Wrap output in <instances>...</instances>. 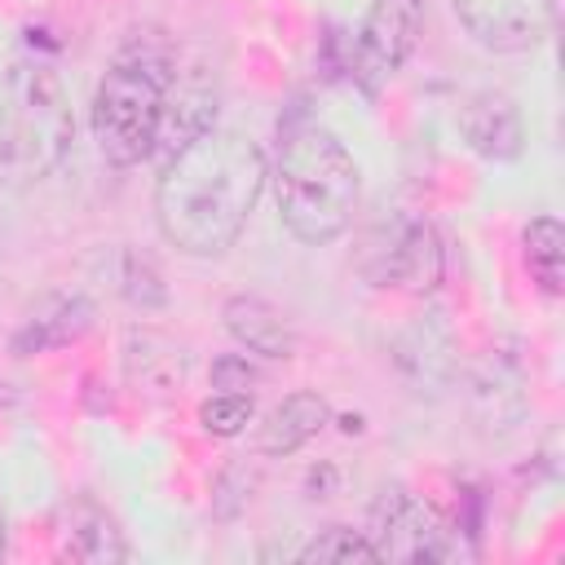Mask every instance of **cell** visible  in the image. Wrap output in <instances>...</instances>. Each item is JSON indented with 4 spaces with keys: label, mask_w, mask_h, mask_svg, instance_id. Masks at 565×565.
Returning <instances> with one entry per match:
<instances>
[{
    "label": "cell",
    "mask_w": 565,
    "mask_h": 565,
    "mask_svg": "<svg viewBox=\"0 0 565 565\" xmlns=\"http://www.w3.org/2000/svg\"><path fill=\"white\" fill-rule=\"evenodd\" d=\"M265 185H269L265 150L234 128H207L159 168L154 181L159 234L185 256H221L247 230Z\"/></svg>",
    "instance_id": "6da1fadb"
},
{
    "label": "cell",
    "mask_w": 565,
    "mask_h": 565,
    "mask_svg": "<svg viewBox=\"0 0 565 565\" xmlns=\"http://www.w3.org/2000/svg\"><path fill=\"white\" fill-rule=\"evenodd\" d=\"M269 185L287 234L309 247H327L349 230L358 212L362 168L331 128L296 124L278 146Z\"/></svg>",
    "instance_id": "7a4b0ae2"
},
{
    "label": "cell",
    "mask_w": 565,
    "mask_h": 565,
    "mask_svg": "<svg viewBox=\"0 0 565 565\" xmlns=\"http://www.w3.org/2000/svg\"><path fill=\"white\" fill-rule=\"evenodd\" d=\"M168 79H172V57H168V49H159L150 40L128 44L106 66V75L97 79V93H93V115H88L93 141L106 163L137 168L154 154Z\"/></svg>",
    "instance_id": "3957f363"
},
{
    "label": "cell",
    "mask_w": 565,
    "mask_h": 565,
    "mask_svg": "<svg viewBox=\"0 0 565 565\" xmlns=\"http://www.w3.org/2000/svg\"><path fill=\"white\" fill-rule=\"evenodd\" d=\"M75 119L57 75L44 62H18L0 106V177L9 185L44 181L71 150Z\"/></svg>",
    "instance_id": "277c9868"
},
{
    "label": "cell",
    "mask_w": 565,
    "mask_h": 565,
    "mask_svg": "<svg viewBox=\"0 0 565 565\" xmlns=\"http://www.w3.org/2000/svg\"><path fill=\"white\" fill-rule=\"evenodd\" d=\"M362 274L375 287L406 291V296L437 291V282L446 274V252H441L433 221L402 212V216L375 225L362 243Z\"/></svg>",
    "instance_id": "5b68a950"
},
{
    "label": "cell",
    "mask_w": 565,
    "mask_h": 565,
    "mask_svg": "<svg viewBox=\"0 0 565 565\" xmlns=\"http://www.w3.org/2000/svg\"><path fill=\"white\" fill-rule=\"evenodd\" d=\"M380 561H446L459 552L455 530L441 521L433 503L411 494L406 486H384L371 503V530Z\"/></svg>",
    "instance_id": "8992f818"
},
{
    "label": "cell",
    "mask_w": 565,
    "mask_h": 565,
    "mask_svg": "<svg viewBox=\"0 0 565 565\" xmlns=\"http://www.w3.org/2000/svg\"><path fill=\"white\" fill-rule=\"evenodd\" d=\"M419 18H424V0H371L366 4L358 40H353V79L366 93H375L380 84L397 75L406 53L415 49Z\"/></svg>",
    "instance_id": "52a82bcc"
},
{
    "label": "cell",
    "mask_w": 565,
    "mask_h": 565,
    "mask_svg": "<svg viewBox=\"0 0 565 565\" xmlns=\"http://www.w3.org/2000/svg\"><path fill=\"white\" fill-rule=\"evenodd\" d=\"M459 26L490 53L534 49L552 26L556 0H450Z\"/></svg>",
    "instance_id": "ba28073f"
},
{
    "label": "cell",
    "mask_w": 565,
    "mask_h": 565,
    "mask_svg": "<svg viewBox=\"0 0 565 565\" xmlns=\"http://www.w3.org/2000/svg\"><path fill=\"white\" fill-rule=\"evenodd\" d=\"M216 75L207 66H185L177 71L172 62V79L163 93V115H159V137H154V154L150 159H172L181 146H190L194 137H203L207 128H216Z\"/></svg>",
    "instance_id": "9c48e42d"
},
{
    "label": "cell",
    "mask_w": 565,
    "mask_h": 565,
    "mask_svg": "<svg viewBox=\"0 0 565 565\" xmlns=\"http://www.w3.org/2000/svg\"><path fill=\"white\" fill-rule=\"evenodd\" d=\"M459 137L472 154L490 163H512L525 150V119L508 93L481 88L459 106Z\"/></svg>",
    "instance_id": "30bf717a"
},
{
    "label": "cell",
    "mask_w": 565,
    "mask_h": 565,
    "mask_svg": "<svg viewBox=\"0 0 565 565\" xmlns=\"http://www.w3.org/2000/svg\"><path fill=\"white\" fill-rule=\"evenodd\" d=\"M221 318H225V331L234 335V344L247 349L252 358L287 362L296 353V327L287 322V313L278 305H269L256 291H234L221 305Z\"/></svg>",
    "instance_id": "8fae6325"
},
{
    "label": "cell",
    "mask_w": 565,
    "mask_h": 565,
    "mask_svg": "<svg viewBox=\"0 0 565 565\" xmlns=\"http://www.w3.org/2000/svg\"><path fill=\"white\" fill-rule=\"evenodd\" d=\"M327 424H331V402L322 393H313V388H300V393H287L265 415L256 446H260V455L282 459V455H296L305 441H313Z\"/></svg>",
    "instance_id": "7c38bea8"
},
{
    "label": "cell",
    "mask_w": 565,
    "mask_h": 565,
    "mask_svg": "<svg viewBox=\"0 0 565 565\" xmlns=\"http://www.w3.org/2000/svg\"><path fill=\"white\" fill-rule=\"evenodd\" d=\"M71 556L106 565V561H128V543L115 525V516L106 508H97L93 499H79L71 512Z\"/></svg>",
    "instance_id": "4fadbf2b"
},
{
    "label": "cell",
    "mask_w": 565,
    "mask_h": 565,
    "mask_svg": "<svg viewBox=\"0 0 565 565\" xmlns=\"http://www.w3.org/2000/svg\"><path fill=\"white\" fill-rule=\"evenodd\" d=\"M525 247V269L539 282V291L561 296L565 291V230L556 216H534L521 234Z\"/></svg>",
    "instance_id": "5bb4252c"
},
{
    "label": "cell",
    "mask_w": 565,
    "mask_h": 565,
    "mask_svg": "<svg viewBox=\"0 0 565 565\" xmlns=\"http://www.w3.org/2000/svg\"><path fill=\"white\" fill-rule=\"evenodd\" d=\"M88 318H93V309H88V300H79V296H62V300H53V309L49 313H35L26 327H22V335L13 340V349L18 353H40V349H49V344H62V340H75L84 327H88Z\"/></svg>",
    "instance_id": "9a60e30c"
},
{
    "label": "cell",
    "mask_w": 565,
    "mask_h": 565,
    "mask_svg": "<svg viewBox=\"0 0 565 565\" xmlns=\"http://www.w3.org/2000/svg\"><path fill=\"white\" fill-rule=\"evenodd\" d=\"M296 561H305V565H313V561H380V552H375V543L366 539V530L331 525V530L313 534V539L296 552Z\"/></svg>",
    "instance_id": "2e32d148"
},
{
    "label": "cell",
    "mask_w": 565,
    "mask_h": 565,
    "mask_svg": "<svg viewBox=\"0 0 565 565\" xmlns=\"http://www.w3.org/2000/svg\"><path fill=\"white\" fill-rule=\"evenodd\" d=\"M252 419H256L252 393H221V388H216L212 397L199 402V424H203V433H212V437H238Z\"/></svg>",
    "instance_id": "e0dca14e"
},
{
    "label": "cell",
    "mask_w": 565,
    "mask_h": 565,
    "mask_svg": "<svg viewBox=\"0 0 565 565\" xmlns=\"http://www.w3.org/2000/svg\"><path fill=\"white\" fill-rule=\"evenodd\" d=\"M260 380V371L247 362V353H221L212 362V388L221 393H252Z\"/></svg>",
    "instance_id": "ac0fdd59"
},
{
    "label": "cell",
    "mask_w": 565,
    "mask_h": 565,
    "mask_svg": "<svg viewBox=\"0 0 565 565\" xmlns=\"http://www.w3.org/2000/svg\"><path fill=\"white\" fill-rule=\"evenodd\" d=\"M0 552H4V512H0Z\"/></svg>",
    "instance_id": "d6986e66"
}]
</instances>
